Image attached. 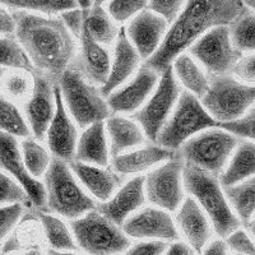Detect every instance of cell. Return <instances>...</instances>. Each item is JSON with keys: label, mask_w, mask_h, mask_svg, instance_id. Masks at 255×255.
Wrapping results in <instances>:
<instances>
[{"label": "cell", "mask_w": 255, "mask_h": 255, "mask_svg": "<svg viewBox=\"0 0 255 255\" xmlns=\"http://www.w3.org/2000/svg\"><path fill=\"white\" fill-rule=\"evenodd\" d=\"M13 17L15 38L31 61L33 73H40L58 84L76 58L77 38L60 17L26 10H15Z\"/></svg>", "instance_id": "cell-1"}, {"label": "cell", "mask_w": 255, "mask_h": 255, "mask_svg": "<svg viewBox=\"0 0 255 255\" xmlns=\"http://www.w3.org/2000/svg\"><path fill=\"white\" fill-rule=\"evenodd\" d=\"M247 12L243 0H188L168 27L159 49L145 65L161 74L209 29L231 26Z\"/></svg>", "instance_id": "cell-2"}, {"label": "cell", "mask_w": 255, "mask_h": 255, "mask_svg": "<svg viewBox=\"0 0 255 255\" xmlns=\"http://www.w3.org/2000/svg\"><path fill=\"white\" fill-rule=\"evenodd\" d=\"M184 188L206 212L212 227L221 239H226L232 232L240 229L243 223L232 211L218 176L185 162Z\"/></svg>", "instance_id": "cell-3"}, {"label": "cell", "mask_w": 255, "mask_h": 255, "mask_svg": "<svg viewBox=\"0 0 255 255\" xmlns=\"http://www.w3.org/2000/svg\"><path fill=\"white\" fill-rule=\"evenodd\" d=\"M44 176L46 209L54 215L73 221L97 207L67 161L54 157Z\"/></svg>", "instance_id": "cell-4"}, {"label": "cell", "mask_w": 255, "mask_h": 255, "mask_svg": "<svg viewBox=\"0 0 255 255\" xmlns=\"http://www.w3.org/2000/svg\"><path fill=\"white\" fill-rule=\"evenodd\" d=\"M58 86L65 109L82 129L93 123L105 122L113 115L100 87L90 83L74 68L69 67L64 72Z\"/></svg>", "instance_id": "cell-5"}, {"label": "cell", "mask_w": 255, "mask_h": 255, "mask_svg": "<svg viewBox=\"0 0 255 255\" xmlns=\"http://www.w3.org/2000/svg\"><path fill=\"white\" fill-rule=\"evenodd\" d=\"M200 101L220 125L235 122L255 104V86L239 81L234 74L209 77V88Z\"/></svg>", "instance_id": "cell-6"}, {"label": "cell", "mask_w": 255, "mask_h": 255, "mask_svg": "<svg viewBox=\"0 0 255 255\" xmlns=\"http://www.w3.org/2000/svg\"><path fill=\"white\" fill-rule=\"evenodd\" d=\"M218 127L220 123L209 115L200 99L188 91H183L156 143L171 151H179L186 140L198 133Z\"/></svg>", "instance_id": "cell-7"}, {"label": "cell", "mask_w": 255, "mask_h": 255, "mask_svg": "<svg viewBox=\"0 0 255 255\" xmlns=\"http://www.w3.org/2000/svg\"><path fill=\"white\" fill-rule=\"evenodd\" d=\"M69 227L78 248L88 255H118L130 248L129 236L122 227L96 208L70 221Z\"/></svg>", "instance_id": "cell-8"}, {"label": "cell", "mask_w": 255, "mask_h": 255, "mask_svg": "<svg viewBox=\"0 0 255 255\" xmlns=\"http://www.w3.org/2000/svg\"><path fill=\"white\" fill-rule=\"evenodd\" d=\"M240 140L239 136L221 127L211 128L186 140L179 153L185 162L220 176Z\"/></svg>", "instance_id": "cell-9"}, {"label": "cell", "mask_w": 255, "mask_h": 255, "mask_svg": "<svg viewBox=\"0 0 255 255\" xmlns=\"http://www.w3.org/2000/svg\"><path fill=\"white\" fill-rule=\"evenodd\" d=\"M181 92V86L175 77L172 65H170L161 73L157 88L143 108L130 115L131 119L140 125L151 143L157 142V138L174 111Z\"/></svg>", "instance_id": "cell-10"}, {"label": "cell", "mask_w": 255, "mask_h": 255, "mask_svg": "<svg viewBox=\"0 0 255 255\" xmlns=\"http://www.w3.org/2000/svg\"><path fill=\"white\" fill-rule=\"evenodd\" d=\"M184 165L185 161L177 151L166 162L147 172L144 189L149 203L167 212L179 209L185 199Z\"/></svg>", "instance_id": "cell-11"}, {"label": "cell", "mask_w": 255, "mask_h": 255, "mask_svg": "<svg viewBox=\"0 0 255 255\" xmlns=\"http://www.w3.org/2000/svg\"><path fill=\"white\" fill-rule=\"evenodd\" d=\"M188 52L209 77L232 74L235 64L243 55L234 46L230 26L209 29L189 47Z\"/></svg>", "instance_id": "cell-12"}, {"label": "cell", "mask_w": 255, "mask_h": 255, "mask_svg": "<svg viewBox=\"0 0 255 255\" xmlns=\"http://www.w3.org/2000/svg\"><path fill=\"white\" fill-rule=\"evenodd\" d=\"M0 170L23 186L36 211H47L45 184L27 170L17 138L3 131H0Z\"/></svg>", "instance_id": "cell-13"}, {"label": "cell", "mask_w": 255, "mask_h": 255, "mask_svg": "<svg viewBox=\"0 0 255 255\" xmlns=\"http://www.w3.org/2000/svg\"><path fill=\"white\" fill-rule=\"evenodd\" d=\"M161 74L152 68L143 65L135 76L106 97L111 114L133 115L143 108L157 88Z\"/></svg>", "instance_id": "cell-14"}, {"label": "cell", "mask_w": 255, "mask_h": 255, "mask_svg": "<svg viewBox=\"0 0 255 255\" xmlns=\"http://www.w3.org/2000/svg\"><path fill=\"white\" fill-rule=\"evenodd\" d=\"M33 87L24 105V116L33 138L44 139L56 113L55 86L40 73H33Z\"/></svg>", "instance_id": "cell-15"}, {"label": "cell", "mask_w": 255, "mask_h": 255, "mask_svg": "<svg viewBox=\"0 0 255 255\" xmlns=\"http://www.w3.org/2000/svg\"><path fill=\"white\" fill-rule=\"evenodd\" d=\"M129 238L145 240H179L177 226L167 211L158 207H143L122 226Z\"/></svg>", "instance_id": "cell-16"}, {"label": "cell", "mask_w": 255, "mask_h": 255, "mask_svg": "<svg viewBox=\"0 0 255 255\" xmlns=\"http://www.w3.org/2000/svg\"><path fill=\"white\" fill-rule=\"evenodd\" d=\"M56 113L46 133L49 151L55 158L70 162L76 158L78 144V125L72 119L63 101L60 88L55 86Z\"/></svg>", "instance_id": "cell-17"}, {"label": "cell", "mask_w": 255, "mask_h": 255, "mask_svg": "<svg viewBox=\"0 0 255 255\" xmlns=\"http://www.w3.org/2000/svg\"><path fill=\"white\" fill-rule=\"evenodd\" d=\"M70 67L79 72L90 83L101 88L109 78L111 69V55L106 46L91 37L84 26L79 37V49Z\"/></svg>", "instance_id": "cell-18"}, {"label": "cell", "mask_w": 255, "mask_h": 255, "mask_svg": "<svg viewBox=\"0 0 255 255\" xmlns=\"http://www.w3.org/2000/svg\"><path fill=\"white\" fill-rule=\"evenodd\" d=\"M168 27L170 24L162 17L149 9H144L129 20L125 32L142 60L147 61L159 49Z\"/></svg>", "instance_id": "cell-19"}, {"label": "cell", "mask_w": 255, "mask_h": 255, "mask_svg": "<svg viewBox=\"0 0 255 255\" xmlns=\"http://www.w3.org/2000/svg\"><path fill=\"white\" fill-rule=\"evenodd\" d=\"M144 181L145 176L143 175L133 176L127 183L123 184L110 199L97 203L96 209L122 227L128 218L144 206L147 200Z\"/></svg>", "instance_id": "cell-20"}, {"label": "cell", "mask_w": 255, "mask_h": 255, "mask_svg": "<svg viewBox=\"0 0 255 255\" xmlns=\"http://www.w3.org/2000/svg\"><path fill=\"white\" fill-rule=\"evenodd\" d=\"M114 54L111 58V69L106 83L100 88L104 97H108L114 91L122 87L133 78L140 68L142 58L128 38L125 27H120L119 36L115 41Z\"/></svg>", "instance_id": "cell-21"}, {"label": "cell", "mask_w": 255, "mask_h": 255, "mask_svg": "<svg viewBox=\"0 0 255 255\" xmlns=\"http://www.w3.org/2000/svg\"><path fill=\"white\" fill-rule=\"evenodd\" d=\"M69 165L79 183L100 203L110 199L125 183L124 176L118 174L111 166L102 167L79 161H70Z\"/></svg>", "instance_id": "cell-22"}, {"label": "cell", "mask_w": 255, "mask_h": 255, "mask_svg": "<svg viewBox=\"0 0 255 255\" xmlns=\"http://www.w3.org/2000/svg\"><path fill=\"white\" fill-rule=\"evenodd\" d=\"M176 152L161 147L157 143H151L113 157L111 167L124 177L138 176L143 172H149L158 165L166 162Z\"/></svg>", "instance_id": "cell-23"}, {"label": "cell", "mask_w": 255, "mask_h": 255, "mask_svg": "<svg viewBox=\"0 0 255 255\" xmlns=\"http://www.w3.org/2000/svg\"><path fill=\"white\" fill-rule=\"evenodd\" d=\"M211 221L194 198L184 199L177 209L176 226L188 244L197 253H202L212 236Z\"/></svg>", "instance_id": "cell-24"}, {"label": "cell", "mask_w": 255, "mask_h": 255, "mask_svg": "<svg viewBox=\"0 0 255 255\" xmlns=\"http://www.w3.org/2000/svg\"><path fill=\"white\" fill-rule=\"evenodd\" d=\"M106 131L110 140L111 158L144 145L147 136L140 125L125 115H111L105 120Z\"/></svg>", "instance_id": "cell-25"}, {"label": "cell", "mask_w": 255, "mask_h": 255, "mask_svg": "<svg viewBox=\"0 0 255 255\" xmlns=\"http://www.w3.org/2000/svg\"><path fill=\"white\" fill-rule=\"evenodd\" d=\"M105 122L91 124L79 135L76 158L73 161L106 167L110 162V145Z\"/></svg>", "instance_id": "cell-26"}, {"label": "cell", "mask_w": 255, "mask_h": 255, "mask_svg": "<svg viewBox=\"0 0 255 255\" xmlns=\"http://www.w3.org/2000/svg\"><path fill=\"white\" fill-rule=\"evenodd\" d=\"M255 175V142L241 139L226 168L218 176L223 188L235 185Z\"/></svg>", "instance_id": "cell-27"}, {"label": "cell", "mask_w": 255, "mask_h": 255, "mask_svg": "<svg viewBox=\"0 0 255 255\" xmlns=\"http://www.w3.org/2000/svg\"><path fill=\"white\" fill-rule=\"evenodd\" d=\"M171 65L177 82L185 91L198 99L206 95L209 88V76L188 51L177 56Z\"/></svg>", "instance_id": "cell-28"}, {"label": "cell", "mask_w": 255, "mask_h": 255, "mask_svg": "<svg viewBox=\"0 0 255 255\" xmlns=\"http://www.w3.org/2000/svg\"><path fill=\"white\" fill-rule=\"evenodd\" d=\"M225 189L227 200L243 225L248 226L255 215V175Z\"/></svg>", "instance_id": "cell-29"}, {"label": "cell", "mask_w": 255, "mask_h": 255, "mask_svg": "<svg viewBox=\"0 0 255 255\" xmlns=\"http://www.w3.org/2000/svg\"><path fill=\"white\" fill-rule=\"evenodd\" d=\"M86 26L91 37L104 46H111L115 44L116 38L119 36L120 28H118L115 20L111 18L106 9L102 8V5H93L90 10H87Z\"/></svg>", "instance_id": "cell-30"}, {"label": "cell", "mask_w": 255, "mask_h": 255, "mask_svg": "<svg viewBox=\"0 0 255 255\" xmlns=\"http://www.w3.org/2000/svg\"><path fill=\"white\" fill-rule=\"evenodd\" d=\"M36 216L42 223L47 243L51 249L67 252V250H77V245L72 230L67 226V223L61 221L58 216L50 215L45 211H36Z\"/></svg>", "instance_id": "cell-31"}, {"label": "cell", "mask_w": 255, "mask_h": 255, "mask_svg": "<svg viewBox=\"0 0 255 255\" xmlns=\"http://www.w3.org/2000/svg\"><path fill=\"white\" fill-rule=\"evenodd\" d=\"M0 131L22 139L32 136L26 116L3 95H0Z\"/></svg>", "instance_id": "cell-32"}, {"label": "cell", "mask_w": 255, "mask_h": 255, "mask_svg": "<svg viewBox=\"0 0 255 255\" xmlns=\"http://www.w3.org/2000/svg\"><path fill=\"white\" fill-rule=\"evenodd\" d=\"M0 5L13 10H26L38 14H61L68 9L78 8L76 0H0Z\"/></svg>", "instance_id": "cell-33"}, {"label": "cell", "mask_w": 255, "mask_h": 255, "mask_svg": "<svg viewBox=\"0 0 255 255\" xmlns=\"http://www.w3.org/2000/svg\"><path fill=\"white\" fill-rule=\"evenodd\" d=\"M20 152L23 157L24 165L32 176L40 179L46 174L47 168L51 163V157L47 149L37 142L36 138L29 136L20 142Z\"/></svg>", "instance_id": "cell-34"}, {"label": "cell", "mask_w": 255, "mask_h": 255, "mask_svg": "<svg viewBox=\"0 0 255 255\" xmlns=\"http://www.w3.org/2000/svg\"><path fill=\"white\" fill-rule=\"evenodd\" d=\"M234 46L240 52L255 51V14L248 10L230 26Z\"/></svg>", "instance_id": "cell-35"}, {"label": "cell", "mask_w": 255, "mask_h": 255, "mask_svg": "<svg viewBox=\"0 0 255 255\" xmlns=\"http://www.w3.org/2000/svg\"><path fill=\"white\" fill-rule=\"evenodd\" d=\"M0 67L24 70L33 74V67L15 37H0Z\"/></svg>", "instance_id": "cell-36"}, {"label": "cell", "mask_w": 255, "mask_h": 255, "mask_svg": "<svg viewBox=\"0 0 255 255\" xmlns=\"http://www.w3.org/2000/svg\"><path fill=\"white\" fill-rule=\"evenodd\" d=\"M9 204H23L24 207H32L31 200L23 186L10 175L0 171V206Z\"/></svg>", "instance_id": "cell-37"}, {"label": "cell", "mask_w": 255, "mask_h": 255, "mask_svg": "<svg viewBox=\"0 0 255 255\" xmlns=\"http://www.w3.org/2000/svg\"><path fill=\"white\" fill-rule=\"evenodd\" d=\"M148 6V0H109L108 10L116 23H125Z\"/></svg>", "instance_id": "cell-38"}, {"label": "cell", "mask_w": 255, "mask_h": 255, "mask_svg": "<svg viewBox=\"0 0 255 255\" xmlns=\"http://www.w3.org/2000/svg\"><path fill=\"white\" fill-rule=\"evenodd\" d=\"M222 129L235 134L240 139L255 142V104L249 109L243 118L231 123H223L220 125Z\"/></svg>", "instance_id": "cell-39"}, {"label": "cell", "mask_w": 255, "mask_h": 255, "mask_svg": "<svg viewBox=\"0 0 255 255\" xmlns=\"http://www.w3.org/2000/svg\"><path fill=\"white\" fill-rule=\"evenodd\" d=\"M188 0H148V9L171 24L185 6Z\"/></svg>", "instance_id": "cell-40"}, {"label": "cell", "mask_w": 255, "mask_h": 255, "mask_svg": "<svg viewBox=\"0 0 255 255\" xmlns=\"http://www.w3.org/2000/svg\"><path fill=\"white\" fill-rule=\"evenodd\" d=\"M33 79H29L24 73H12L4 81V90L13 99H24L31 95Z\"/></svg>", "instance_id": "cell-41"}, {"label": "cell", "mask_w": 255, "mask_h": 255, "mask_svg": "<svg viewBox=\"0 0 255 255\" xmlns=\"http://www.w3.org/2000/svg\"><path fill=\"white\" fill-rule=\"evenodd\" d=\"M24 212L23 204L0 206V241L3 240L18 223Z\"/></svg>", "instance_id": "cell-42"}, {"label": "cell", "mask_w": 255, "mask_h": 255, "mask_svg": "<svg viewBox=\"0 0 255 255\" xmlns=\"http://www.w3.org/2000/svg\"><path fill=\"white\" fill-rule=\"evenodd\" d=\"M232 74L244 83L255 86V51L244 52L235 64Z\"/></svg>", "instance_id": "cell-43"}, {"label": "cell", "mask_w": 255, "mask_h": 255, "mask_svg": "<svg viewBox=\"0 0 255 255\" xmlns=\"http://www.w3.org/2000/svg\"><path fill=\"white\" fill-rule=\"evenodd\" d=\"M227 247L243 255H255V244L247 232L239 229L226 238Z\"/></svg>", "instance_id": "cell-44"}, {"label": "cell", "mask_w": 255, "mask_h": 255, "mask_svg": "<svg viewBox=\"0 0 255 255\" xmlns=\"http://www.w3.org/2000/svg\"><path fill=\"white\" fill-rule=\"evenodd\" d=\"M60 18L65 23L67 28L72 32V35L79 40L83 31L84 26H86V15H87V10H83L81 8H73L68 9L65 12H63Z\"/></svg>", "instance_id": "cell-45"}, {"label": "cell", "mask_w": 255, "mask_h": 255, "mask_svg": "<svg viewBox=\"0 0 255 255\" xmlns=\"http://www.w3.org/2000/svg\"><path fill=\"white\" fill-rule=\"evenodd\" d=\"M167 241L149 240L140 241L130 249H128L125 255H162L167 252Z\"/></svg>", "instance_id": "cell-46"}, {"label": "cell", "mask_w": 255, "mask_h": 255, "mask_svg": "<svg viewBox=\"0 0 255 255\" xmlns=\"http://www.w3.org/2000/svg\"><path fill=\"white\" fill-rule=\"evenodd\" d=\"M15 33V20L13 13H9L0 5V37H12Z\"/></svg>", "instance_id": "cell-47"}, {"label": "cell", "mask_w": 255, "mask_h": 255, "mask_svg": "<svg viewBox=\"0 0 255 255\" xmlns=\"http://www.w3.org/2000/svg\"><path fill=\"white\" fill-rule=\"evenodd\" d=\"M227 249L226 241L215 240L204 248L203 255H227Z\"/></svg>", "instance_id": "cell-48"}, {"label": "cell", "mask_w": 255, "mask_h": 255, "mask_svg": "<svg viewBox=\"0 0 255 255\" xmlns=\"http://www.w3.org/2000/svg\"><path fill=\"white\" fill-rule=\"evenodd\" d=\"M191 250L189 249V247L186 244L180 243V241H176L168 248L167 252L165 253V255H189Z\"/></svg>", "instance_id": "cell-49"}, {"label": "cell", "mask_w": 255, "mask_h": 255, "mask_svg": "<svg viewBox=\"0 0 255 255\" xmlns=\"http://www.w3.org/2000/svg\"><path fill=\"white\" fill-rule=\"evenodd\" d=\"M19 249V241H18V239L15 238V236H13V238H10L9 240H6L5 245H4L3 248H1V254H8V253L10 252H14V250H18Z\"/></svg>", "instance_id": "cell-50"}, {"label": "cell", "mask_w": 255, "mask_h": 255, "mask_svg": "<svg viewBox=\"0 0 255 255\" xmlns=\"http://www.w3.org/2000/svg\"><path fill=\"white\" fill-rule=\"evenodd\" d=\"M78 8L83 9V10H90L93 5H95V0H76Z\"/></svg>", "instance_id": "cell-51"}, {"label": "cell", "mask_w": 255, "mask_h": 255, "mask_svg": "<svg viewBox=\"0 0 255 255\" xmlns=\"http://www.w3.org/2000/svg\"><path fill=\"white\" fill-rule=\"evenodd\" d=\"M47 255H82V254H77V253H73L70 250H67V252H60V250H55V249H50L47 252Z\"/></svg>", "instance_id": "cell-52"}, {"label": "cell", "mask_w": 255, "mask_h": 255, "mask_svg": "<svg viewBox=\"0 0 255 255\" xmlns=\"http://www.w3.org/2000/svg\"><path fill=\"white\" fill-rule=\"evenodd\" d=\"M243 4L248 10L255 14V0H243Z\"/></svg>", "instance_id": "cell-53"}, {"label": "cell", "mask_w": 255, "mask_h": 255, "mask_svg": "<svg viewBox=\"0 0 255 255\" xmlns=\"http://www.w3.org/2000/svg\"><path fill=\"white\" fill-rule=\"evenodd\" d=\"M248 229L250 230V232H252V235L254 236V239H255V215H254V217L252 218V221H250V222L248 223Z\"/></svg>", "instance_id": "cell-54"}, {"label": "cell", "mask_w": 255, "mask_h": 255, "mask_svg": "<svg viewBox=\"0 0 255 255\" xmlns=\"http://www.w3.org/2000/svg\"><path fill=\"white\" fill-rule=\"evenodd\" d=\"M4 74H5V68L0 67V81H1V78L4 77Z\"/></svg>", "instance_id": "cell-55"}, {"label": "cell", "mask_w": 255, "mask_h": 255, "mask_svg": "<svg viewBox=\"0 0 255 255\" xmlns=\"http://www.w3.org/2000/svg\"><path fill=\"white\" fill-rule=\"evenodd\" d=\"M105 1H108V0H95V5H102Z\"/></svg>", "instance_id": "cell-56"}, {"label": "cell", "mask_w": 255, "mask_h": 255, "mask_svg": "<svg viewBox=\"0 0 255 255\" xmlns=\"http://www.w3.org/2000/svg\"><path fill=\"white\" fill-rule=\"evenodd\" d=\"M189 255H195V254H194V253H191V252H190V253H189Z\"/></svg>", "instance_id": "cell-57"}, {"label": "cell", "mask_w": 255, "mask_h": 255, "mask_svg": "<svg viewBox=\"0 0 255 255\" xmlns=\"http://www.w3.org/2000/svg\"><path fill=\"white\" fill-rule=\"evenodd\" d=\"M234 255H243V254H239V253H235V254H234Z\"/></svg>", "instance_id": "cell-58"}, {"label": "cell", "mask_w": 255, "mask_h": 255, "mask_svg": "<svg viewBox=\"0 0 255 255\" xmlns=\"http://www.w3.org/2000/svg\"><path fill=\"white\" fill-rule=\"evenodd\" d=\"M9 255H14V254H9Z\"/></svg>", "instance_id": "cell-59"}, {"label": "cell", "mask_w": 255, "mask_h": 255, "mask_svg": "<svg viewBox=\"0 0 255 255\" xmlns=\"http://www.w3.org/2000/svg\"><path fill=\"white\" fill-rule=\"evenodd\" d=\"M118 255H123V254H118Z\"/></svg>", "instance_id": "cell-60"}, {"label": "cell", "mask_w": 255, "mask_h": 255, "mask_svg": "<svg viewBox=\"0 0 255 255\" xmlns=\"http://www.w3.org/2000/svg\"><path fill=\"white\" fill-rule=\"evenodd\" d=\"M0 250H1V248H0Z\"/></svg>", "instance_id": "cell-61"}]
</instances>
